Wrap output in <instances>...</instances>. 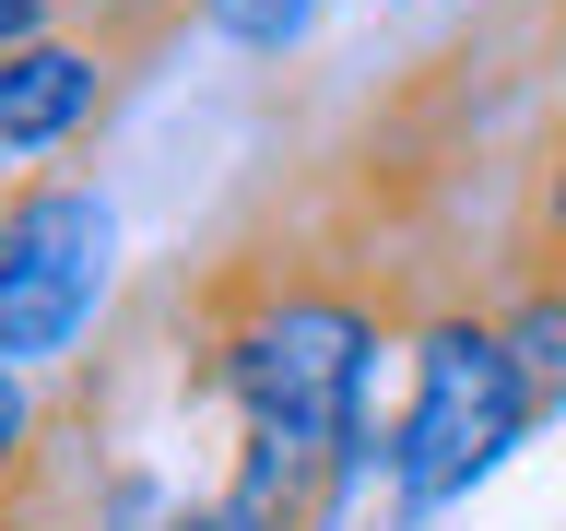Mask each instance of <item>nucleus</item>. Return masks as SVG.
<instances>
[{"label":"nucleus","instance_id":"1","mask_svg":"<svg viewBox=\"0 0 566 531\" xmlns=\"http://www.w3.org/2000/svg\"><path fill=\"white\" fill-rule=\"evenodd\" d=\"M401 354L389 308L343 272H260L237 295H212L201 319V389L224 414V460L212 496L248 531H318V496L343 472V449L378 414V366Z\"/></svg>","mask_w":566,"mask_h":531},{"label":"nucleus","instance_id":"2","mask_svg":"<svg viewBox=\"0 0 566 531\" xmlns=\"http://www.w3.org/2000/svg\"><path fill=\"white\" fill-rule=\"evenodd\" d=\"M531 425H543V402H531L520 354H507V319L472 308V295L413 308V331H401L389 449H401V472H413V496L437 508V520H449L472 485H495V472H507V449H520Z\"/></svg>","mask_w":566,"mask_h":531},{"label":"nucleus","instance_id":"3","mask_svg":"<svg viewBox=\"0 0 566 531\" xmlns=\"http://www.w3.org/2000/svg\"><path fill=\"white\" fill-rule=\"evenodd\" d=\"M118 295V212L95 177H12L0 189V366H71V343Z\"/></svg>","mask_w":566,"mask_h":531},{"label":"nucleus","instance_id":"4","mask_svg":"<svg viewBox=\"0 0 566 531\" xmlns=\"http://www.w3.org/2000/svg\"><path fill=\"white\" fill-rule=\"evenodd\" d=\"M154 24H35L24 48H0V177H35L48 154H71V142L106 118V95H118V60H130Z\"/></svg>","mask_w":566,"mask_h":531},{"label":"nucleus","instance_id":"5","mask_svg":"<svg viewBox=\"0 0 566 531\" xmlns=\"http://www.w3.org/2000/svg\"><path fill=\"white\" fill-rule=\"evenodd\" d=\"M83 531H248V520L212 496V472L189 485L166 460H106L95 496H83Z\"/></svg>","mask_w":566,"mask_h":531},{"label":"nucleus","instance_id":"6","mask_svg":"<svg viewBox=\"0 0 566 531\" xmlns=\"http://www.w3.org/2000/svg\"><path fill=\"white\" fill-rule=\"evenodd\" d=\"M424 520H437V508L413 496L389 425H366V437L343 449V472H331V496H318V531H424Z\"/></svg>","mask_w":566,"mask_h":531},{"label":"nucleus","instance_id":"7","mask_svg":"<svg viewBox=\"0 0 566 531\" xmlns=\"http://www.w3.org/2000/svg\"><path fill=\"white\" fill-rule=\"evenodd\" d=\"M495 319H507V354H520L531 402H543V414H566V272L520 260V283L495 295Z\"/></svg>","mask_w":566,"mask_h":531},{"label":"nucleus","instance_id":"8","mask_svg":"<svg viewBox=\"0 0 566 531\" xmlns=\"http://www.w3.org/2000/svg\"><path fill=\"white\" fill-rule=\"evenodd\" d=\"M48 485V389L35 366H0V520Z\"/></svg>","mask_w":566,"mask_h":531},{"label":"nucleus","instance_id":"9","mask_svg":"<svg viewBox=\"0 0 566 531\" xmlns=\"http://www.w3.org/2000/svg\"><path fill=\"white\" fill-rule=\"evenodd\" d=\"M318 12H331V0H201V24L224 35V48H248V60H283V48H307Z\"/></svg>","mask_w":566,"mask_h":531},{"label":"nucleus","instance_id":"10","mask_svg":"<svg viewBox=\"0 0 566 531\" xmlns=\"http://www.w3.org/2000/svg\"><path fill=\"white\" fill-rule=\"evenodd\" d=\"M520 260L566 272V131L531 154V201H520Z\"/></svg>","mask_w":566,"mask_h":531},{"label":"nucleus","instance_id":"11","mask_svg":"<svg viewBox=\"0 0 566 531\" xmlns=\"http://www.w3.org/2000/svg\"><path fill=\"white\" fill-rule=\"evenodd\" d=\"M48 12H60V0H0V48H24V35L48 24Z\"/></svg>","mask_w":566,"mask_h":531},{"label":"nucleus","instance_id":"12","mask_svg":"<svg viewBox=\"0 0 566 531\" xmlns=\"http://www.w3.org/2000/svg\"><path fill=\"white\" fill-rule=\"evenodd\" d=\"M60 12H95V24H154V0H60Z\"/></svg>","mask_w":566,"mask_h":531},{"label":"nucleus","instance_id":"13","mask_svg":"<svg viewBox=\"0 0 566 531\" xmlns=\"http://www.w3.org/2000/svg\"><path fill=\"white\" fill-rule=\"evenodd\" d=\"M0 531H48V520H35V508H12V520H0Z\"/></svg>","mask_w":566,"mask_h":531}]
</instances>
